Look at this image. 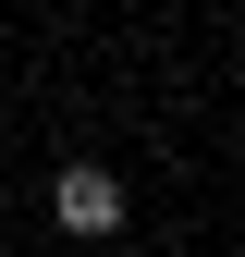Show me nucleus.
Returning a JSON list of instances; mask_svg holds the SVG:
<instances>
[{
	"instance_id": "f257e3e1",
	"label": "nucleus",
	"mask_w": 245,
	"mask_h": 257,
	"mask_svg": "<svg viewBox=\"0 0 245 257\" xmlns=\"http://www.w3.org/2000/svg\"><path fill=\"white\" fill-rule=\"evenodd\" d=\"M49 220L74 245H110L122 233V172H110V159H61V172H49Z\"/></svg>"
}]
</instances>
